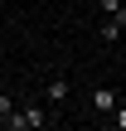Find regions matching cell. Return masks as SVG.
<instances>
[{
    "instance_id": "obj_1",
    "label": "cell",
    "mask_w": 126,
    "mask_h": 131,
    "mask_svg": "<svg viewBox=\"0 0 126 131\" xmlns=\"http://www.w3.org/2000/svg\"><path fill=\"white\" fill-rule=\"evenodd\" d=\"M53 122V107H15L0 126H10V131H44Z\"/></svg>"
},
{
    "instance_id": "obj_2",
    "label": "cell",
    "mask_w": 126,
    "mask_h": 131,
    "mask_svg": "<svg viewBox=\"0 0 126 131\" xmlns=\"http://www.w3.org/2000/svg\"><path fill=\"white\" fill-rule=\"evenodd\" d=\"M87 102H92V112H102V117H107V112H117V102H121V97H117V88H107V83H102V88H92V97H87Z\"/></svg>"
},
{
    "instance_id": "obj_3",
    "label": "cell",
    "mask_w": 126,
    "mask_h": 131,
    "mask_svg": "<svg viewBox=\"0 0 126 131\" xmlns=\"http://www.w3.org/2000/svg\"><path fill=\"white\" fill-rule=\"evenodd\" d=\"M68 92H73V88H68V78H49V83H44V97H49V107H53V112L68 102Z\"/></svg>"
},
{
    "instance_id": "obj_4",
    "label": "cell",
    "mask_w": 126,
    "mask_h": 131,
    "mask_svg": "<svg viewBox=\"0 0 126 131\" xmlns=\"http://www.w3.org/2000/svg\"><path fill=\"white\" fill-rule=\"evenodd\" d=\"M121 34H126V24H121V19H102V24H97V39H107V44H117Z\"/></svg>"
},
{
    "instance_id": "obj_5",
    "label": "cell",
    "mask_w": 126,
    "mask_h": 131,
    "mask_svg": "<svg viewBox=\"0 0 126 131\" xmlns=\"http://www.w3.org/2000/svg\"><path fill=\"white\" fill-rule=\"evenodd\" d=\"M97 5H102L107 19H121V24H126V0H97Z\"/></svg>"
},
{
    "instance_id": "obj_6",
    "label": "cell",
    "mask_w": 126,
    "mask_h": 131,
    "mask_svg": "<svg viewBox=\"0 0 126 131\" xmlns=\"http://www.w3.org/2000/svg\"><path fill=\"white\" fill-rule=\"evenodd\" d=\"M112 126H117V131H126V102H117V112H112Z\"/></svg>"
},
{
    "instance_id": "obj_7",
    "label": "cell",
    "mask_w": 126,
    "mask_h": 131,
    "mask_svg": "<svg viewBox=\"0 0 126 131\" xmlns=\"http://www.w3.org/2000/svg\"><path fill=\"white\" fill-rule=\"evenodd\" d=\"M10 112H15V102H10V97H5V92H0V122H5V117H10Z\"/></svg>"
}]
</instances>
